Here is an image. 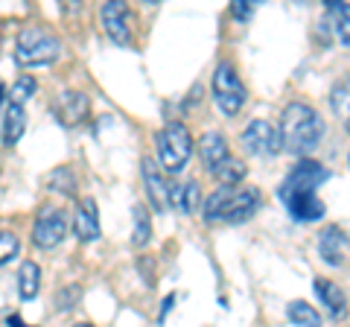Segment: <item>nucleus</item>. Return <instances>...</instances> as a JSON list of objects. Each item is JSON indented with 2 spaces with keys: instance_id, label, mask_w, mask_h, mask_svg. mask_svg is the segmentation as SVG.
Instances as JSON below:
<instances>
[{
  "instance_id": "7ed1b4c3",
  "label": "nucleus",
  "mask_w": 350,
  "mask_h": 327,
  "mask_svg": "<svg viewBox=\"0 0 350 327\" xmlns=\"http://www.w3.org/2000/svg\"><path fill=\"white\" fill-rule=\"evenodd\" d=\"M260 208L257 187H222L204 202V222H245Z\"/></svg>"
},
{
  "instance_id": "9d476101",
  "label": "nucleus",
  "mask_w": 350,
  "mask_h": 327,
  "mask_svg": "<svg viewBox=\"0 0 350 327\" xmlns=\"http://www.w3.org/2000/svg\"><path fill=\"white\" fill-rule=\"evenodd\" d=\"M100 18H103V27L108 32V38L114 44L126 47L131 41V29H129V6L120 3V0H111V3H103L100 9Z\"/></svg>"
},
{
  "instance_id": "ddd939ff",
  "label": "nucleus",
  "mask_w": 350,
  "mask_h": 327,
  "mask_svg": "<svg viewBox=\"0 0 350 327\" xmlns=\"http://www.w3.org/2000/svg\"><path fill=\"white\" fill-rule=\"evenodd\" d=\"M144 184H146V196L152 202L155 211H163L167 208V199H170V184L163 181V176L158 172V167L152 164V158H144Z\"/></svg>"
},
{
  "instance_id": "2f4dec72",
  "label": "nucleus",
  "mask_w": 350,
  "mask_h": 327,
  "mask_svg": "<svg viewBox=\"0 0 350 327\" xmlns=\"http://www.w3.org/2000/svg\"><path fill=\"white\" fill-rule=\"evenodd\" d=\"M347 164H350V158H347Z\"/></svg>"
},
{
  "instance_id": "dca6fc26",
  "label": "nucleus",
  "mask_w": 350,
  "mask_h": 327,
  "mask_svg": "<svg viewBox=\"0 0 350 327\" xmlns=\"http://www.w3.org/2000/svg\"><path fill=\"white\" fill-rule=\"evenodd\" d=\"M199 155H202V161H204V167L213 172L219 164L228 158V140L219 135V132L202 135V140H199Z\"/></svg>"
},
{
  "instance_id": "f3484780",
  "label": "nucleus",
  "mask_w": 350,
  "mask_h": 327,
  "mask_svg": "<svg viewBox=\"0 0 350 327\" xmlns=\"http://www.w3.org/2000/svg\"><path fill=\"white\" fill-rule=\"evenodd\" d=\"M24 129H27V112H24V105H15V103H9L6 105V112H3V144L6 146H15L21 135H24Z\"/></svg>"
},
{
  "instance_id": "c756f323",
  "label": "nucleus",
  "mask_w": 350,
  "mask_h": 327,
  "mask_svg": "<svg viewBox=\"0 0 350 327\" xmlns=\"http://www.w3.org/2000/svg\"><path fill=\"white\" fill-rule=\"evenodd\" d=\"M73 327H94V324H88V322H79V324H73Z\"/></svg>"
},
{
  "instance_id": "393cba45",
  "label": "nucleus",
  "mask_w": 350,
  "mask_h": 327,
  "mask_svg": "<svg viewBox=\"0 0 350 327\" xmlns=\"http://www.w3.org/2000/svg\"><path fill=\"white\" fill-rule=\"evenodd\" d=\"M21 252V239L12 231H0V266H6Z\"/></svg>"
},
{
  "instance_id": "5701e85b",
  "label": "nucleus",
  "mask_w": 350,
  "mask_h": 327,
  "mask_svg": "<svg viewBox=\"0 0 350 327\" xmlns=\"http://www.w3.org/2000/svg\"><path fill=\"white\" fill-rule=\"evenodd\" d=\"M47 187L56 190V193H64V196H73L76 193V176H73V170L70 167L53 170L50 176H47Z\"/></svg>"
},
{
  "instance_id": "20e7f679",
  "label": "nucleus",
  "mask_w": 350,
  "mask_h": 327,
  "mask_svg": "<svg viewBox=\"0 0 350 327\" xmlns=\"http://www.w3.org/2000/svg\"><path fill=\"white\" fill-rule=\"evenodd\" d=\"M155 146H158L161 167L167 170L170 176H175V172H181L187 167V161L193 155V135L181 120H170L155 135Z\"/></svg>"
},
{
  "instance_id": "6e6552de",
  "label": "nucleus",
  "mask_w": 350,
  "mask_h": 327,
  "mask_svg": "<svg viewBox=\"0 0 350 327\" xmlns=\"http://www.w3.org/2000/svg\"><path fill=\"white\" fill-rule=\"evenodd\" d=\"M243 149L251 155H275L280 149V135L269 120H251L243 132Z\"/></svg>"
},
{
  "instance_id": "a211bd4d",
  "label": "nucleus",
  "mask_w": 350,
  "mask_h": 327,
  "mask_svg": "<svg viewBox=\"0 0 350 327\" xmlns=\"http://www.w3.org/2000/svg\"><path fill=\"white\" fill-rule=\"evenodd\" d=\"M38 289H41V266L36 263V260H24L21 269H18V292H21V298L24 301L36 298Z\"/></svg>"
},
{
  "instance_id": "1a4fd4ad",
  "label": "nucleus",
  "mask_w": 350,
  "mask_h": 327,
  "mask_svg": "<svg viewBox=\"0 0 350 327\" xmlns=\"http://www.w3.org/2000/svg\"><path fill=\"white\" fill-rule=\"evenodd\" d=\"M319 254L327 266H345L350 260V237L338 225H327L319 234Z\"/></svg>"
},
{
  "instance_id": "9b49d317",
  "label": "nucleus",
  "mask_w": 350,
  "mask_h": 327,
  "mask_svg": "<svg viewBox=\"0 0 350 327\" xmlns=\"http://www.w3.org/2000/svg\"><path fill=\"white\" fill-rule=\"evenodd\" d=\"M73 234L79 243H94V239H100V213H96V202L91 196H85V199L76 205Z\"/></svg>"
},
{
  "instance_id": "c85d7f7f",
  "label": "nucleus",
  "mask_w": 350,
  "mask_h": 327,
  "mask_svg": "<svg viewBox=\"0 0 350 327\" xmlns=\"http://www.w3.org/2000/svg\"><path fill=\"white\" fill-rule=\"evenodd\" d=\"M6 324H9V327H29V324H24V322H21L18 315H9V319H6Z\"/></svg>"
},
{
  "instance_id": "b1692460",
  "label": "nucleus",
  "mask_w": 350,
  "mask_h": 327,
  "mask_svg": "<svg viewBox=\"0 0 350 327\" xmlns=\"http://www.w3.org/2000/svg\"><path fill=\"white\" fill-rule=\"evenodd\" d=\"M38 91V82L32 79V76H21V79L12 85V94H9V103H15V105H24L29 96H36Z\"/></svg>"
},
{
  "instance_id": "412c9836",
  "label": "nucleus",
  "mask_w": 350,
  "mask_h": 327,
  "mask_svg": "<svg viewBox=\"0 0 350 327\" xmlns=\"http://www.w3.org/2000/svg\"><path fill=\"white\" fill-rule=\"evenodd\" d=\"M286 319L298 327H321V313L306 301H292L286 307Z\"/></svg>"
},
{
  "instance_id": "4468645a",
  "label": "nucleus",
  "mask_w": 350,
  "mask_h": 327,
  "mask_svg": "<svg viewBox=\"0 0 350 327\" xmlns=\"http://www.w3.org/2000/svg\"><path fill=\"white\" fill-rule=\"evenodd\" d=\"M88 114V94L82 91H64L56 100V117L64 126H76Z\"/></svg>"
},
{
  "instance_id": "7c9ffc66",
  "label": "nucleus",
  "mask_w": 350,
  "mask_h": 327,
  "mask_svg": "<svg viewBox=\"0 0 350 327\" xmlns=\"http://www.w3.org/2000/svg\"><path fill=\"white\" fill-rule=\"evenodd\" d=\"M345 126H347V132H350V112H347V120H345Z\"/></svg>"
},
{
  "instance_id": "f03ea898",
  "label": "nucleus",
  "mask_w": 350,
  "mask_h": 327,
  "mask_svg": "<svg viewBox=\"0 0 350 327\" xmlns=\"http://www.w3.org/2000/svg\"><path fill=\"white\" fill-rule=\"evenodd\" d=\"M278 135H280V149H286L298 158H306L324 140V120L312 105L292 103L283 108Z\"/></svg>"
},
{
  "instance_id": "0eeeda50",
  "label": "nucleus",
  "mask_w": 350,
  "mask_h": 327,
  "mask_svg": "<svg viewBox=\"0 0 350 327\" xmlns=\"http://www.w3.org/2000/svg\"><path fill=\"white\" fill-rule=\"evenodd\" d=\"M68 234V213L59 205H41L32 225V243L38 248H56Z\"/></svg>"
},
{
  "instance_id": "cd10ccee",
  "label": "nucleus",
  "mask_w": 350,
  "mask_h": 327,
  "mask_svg": "<svg viewBox=\"0 0 350 327\" xmlns=\"http://www.w3.org/2000/svg\"><path fill=\"white\" fill-rule=\"evenodd\" d=\"M175 304V296H167L163 298V307H161V319H167V313H170V307Z\"/></svg>"
},
{
  "instance_id": "f257e3e1",
  "label": "nucleus",
  "mask_w": 350,
  "mask_h": 327,
  "mask_svg": "<svg viewBox=\"0 0 350 327\" xmlns=\"http://www.w3.org/2000/svg\"><path fill=\"white\" fill-rule=\"evenodd\" d=\"M330 179V172L324 170V164L312 158H301L292 167V172L280 184V199L286 205L292 220L298 222H315L324 216V202L315 196V190Z\"/></svg>"
},
{
  "instance_id": "6ab92c4d",
  "label": "nucleus",
  "mask_w": 350,
  "mask_h": 327,
  "mask_svg": "<svg viewBox=\"0 0 350 327\" xmlns=\"http://www.w3.org/2000/svg\"><path fill=\"white\" fill-rule=\"evenodd\" d=\"M327 12H330V24H333L336 38L350 47V3H336V0H327Z\"/></svg>"
},
{
  "instance_id": "bb28decb",
  "label": "nucleus",
  "mask_w": 350,
  "mask_h": 327,
  "mask_svg": "<svg viewBox=\"0 0 350 327\" xmlns=\"http://www.w3.org/2000/svg\"><path fill=\"white\" fill-rule=\"evenodd\" d=\"M251 12H254V6H251L248 0H234V3H231V15H234L237 21H248Z\"/></svg>"
},
{
  "instance_id": "f8f14e48",
  "label": "nucleus",
  "mask_w": 350,
  "mask_h": 327,
  "mask_svg": "<svg viewBox=\"0 0 350 327\" xmlns=\"http://www.w3.org/2000/svg\"><path fill=\"white\" fill-rule=\"evenodd\" d=\"M312 289H315V296L321 298L324 307L330 310L333 319H345L347 315V296H345V289L338 287V283L327 280V278H315Z\"/></svg>"
},
{
  "instance_id": "39448f33",
  "label": "nucleus",
  "mask_w": 350,
  "mask_h": 327,
  "mask_svg": "<svg viewBox=\"0 0 350 327\" xmlns=\"http://www.w3.org/2000/svg\"><path fill=\"white\" fill-rule=\"evenodd\" d=\"M62 56V41L41 27H24L15 38V62L24 68L50 64Z\"/></svg>"
},
{
  "instance_id": "aec40b11",
  "label": "nucleus",
  "mask_w": 350,
  "mask_h": 327,
  "mask_svg": "<svg viewBox=\"0 0 350 327\" xmlns=\"http://www.w3.org/2000/svg\"><path fill=\"white\" fill-rule=\"evenodd\" d=\"M245 172H248V170H245V164H243V161L228 155V158L213 170V176L222 181V187H239V181L245 179Z\"/></svg>"
},
{
  "instance_id": "2eb2a0df",
  "label": "nucleus",
  "mask_w": 350,
  "mask_h": 327,
  "mask_svg": "<svg viewBox=\"0 0 350 327\" xmlns=\"http://www.w3.org/2000/svg\"><path fill=\"white\" fill-rule=\"evenodd\" d=\"M199 181H187V184H170V205L181 213H196L199 211V202H202V193H199Z\"/></svg>"
},
{
  "instance_id": "423d86ee",
  "label": "nucleus",
  "mask_w": 350,
  "mask_h": 327,
  "mask_svg": "<svg viewBox=\"0 0 350 327\" xmlns=\"http://www.w3.org/2000/svg\"><path fill=\"white\" fill-rule=\"evenodd\" d=\"M213 96H216V105L219 112L234 117L239 114V108L245 105V85L239 79V73L231 62H219L216 64V73H213Z\"/></svg>"
},
{
  "instance_id": "a878e982",
  "label": "nucleus",
  "mask_w": 350,
  "mask_h": 327,
  "mask_svg": "<svg viewBox=\"0 0 350 327\" xmlns=\"http://www.w3.org/2000/svg\"><path fill=\"white\" fill-rule=\"evenodd\" d=\"M76 301H79V287H73V283H68L64 289L56 292V310H62V313L73 310V304H76Z\"/></svg>"
},
{
  "instance_id": "4be33fe9",
  "label": "nucleus",
  "mask_w": 350,
  "mask_h": 327,
  "mask_svg": "<svg viewBox=\"0 0 350 327\" xmlns=\"http://www.w3.org/2000/svg\"><path fill=\"white\" fill-rule=\"evenodd\" d=\"M135 216V231H131V246L135 248H144L149 239H152V220H149V211L144 208V205H135V211H131Z\"/></svg>"
}]
</instances>
